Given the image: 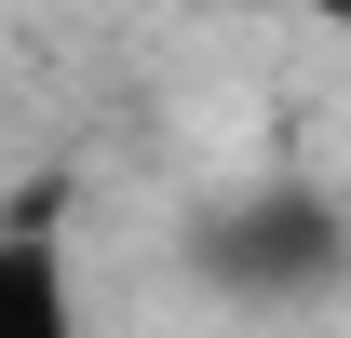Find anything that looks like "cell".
Instances as JSON below:
<instances>
[{
    "mask_svg": "<svg viewBox=\"0 0 351 338\" xmlns=\"http://www.w3.org/2000/svg\"><path fill=\"white\" fill-rule=\"evenodd\" d=\"M0 338H95L82 325V271L54 230H0Z\"/></svg>",
    "mask_w": 351,
    "mask_h": 338,
    "instance_id": "cell-2",
    "label": "cell"
},
{
    "mask_svg": "<svg viewBox=\"0 0 351 338\" xmlns=\"http://www.w3.org/2000/svg\"><path fill=\"white\" fill-rule=\"evenodd\" d=\"M189 271H203V297H230V311L298 325V311H338V284H351V216H338L324 176H243L230 203L189 216Z\"/></svg>",
    "mask_w": 351,
    "mask_h": 338,
    "instance_id": "cell-1",
    "label": "cell"
}]
</instances>
